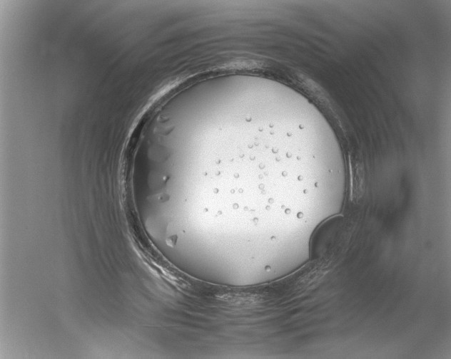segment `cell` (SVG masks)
Returning <instances> with one entry per match:
<instances>
[{
	"mask_svg": "<svg viewBox=\"0 0 451 359\" xmlns=\"http://www.w3.org/2000/svg\"><path fill=\"white\" fill-rule=\"evenodd\" d=\"M340 217L325 221L315 231L311 241L313 261L324 268L338 256L348 236V229Z\"/></svg>",
	"mask_w": 451,
	"mask_h": 359,
	"instance_id": "obj_1",
	"label": "cell"
}]
</instances>
